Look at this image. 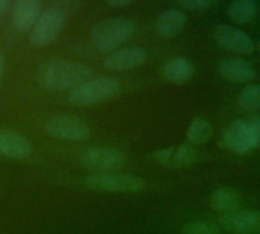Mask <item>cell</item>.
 I'll list each match as a JSON object with an SVG mask.
<instances>
[{
	"label": "cell",
	"mask_w": 260,
	"mask_h": 234,
	"mask_svg": "<svg viewBox=\"0 0 260 234\" xmlns=\"http://www.w3.org/2000/svg\"><path fill=\"white\" fill-rule=\"evenodd\" d=\"M224 146L238 154H248L260 145L247 120H235L222 136Z\"/></svg>",
	"instance_id": "cell-8"
},
{
	"label": "cell",
	"mask_w": 260,
	"mask_h": 234,
	"mask_svg": "<svg viewBox=\"0 0 260 234\" xmlns=\"http://www.w3.org/2000/svg\"><path fill=\"white\" fill-rule=\"evenodd\" d=\"M248 126L251 128V131L254 132V136L257 137V140L260 142V114H251L247 119Z\"/></svg>",
	"instance_id": "cell-24"
},
{
	"label": "cell",
	"mask_w": 260,
	"mask_h": 234,
	"mask_svg": "<svg viewBox=\"0 0 260 234\" xmlns=\"http://www.w3.org/2000/svg\"><path fill=\"white\" fill-rule=\"evenodd\" d=\"M12 3L9 0H0V15H5L11 11Z\"/></svg>",
	"instance_id": "cell-26"
},
{
	"label": "cell",
	"mask_w": 260,
	"mask_h": 234,
	"mask_svg": "<svg viewBox=\"0 0 260 234\" xmlns=\"http://www.w3.org/2000/svg\"><path fill=\"white\" fill-rule=\"evenodd\" d=\"M212 132H213V128H212L210 122L207 119L197 117L189 125L186 136H187L189 145H203L210 140Z\"/></svg>",
	"instance_id": "cell-21"
},
{
	"label": "cell",
	"mask_w": 260,
	"mask_h": 234,
	"mask_svg": "<svg viewBox=\"0 0 260 234\" xmlns=\"http://www.w3.org/2000/svg\"><path fill=\"white\" fill-rule=\"evenodd\" d=\"M46 132L52 137L69 140V142H84L90 139V126L79 117L70 114L52 116L44 126Z\"/></svg>",
	"instance_id": "cell-6"
},
{
	"label": "cell",
	"mask_w": 260,
	"mask_h": 234,
	"mask_svg": "<svg viewBox=\"0 0 260 234\" xmlns=\"http://www.w3.org/2000/svg\"><path fill=\"white\" fill-rule=\"evenodd\" d=\"M210 207L222 215H229L233 212L241 210L242 207V196L238 190L232 187H218L210 195Z\"/></svg>",
	"instance_id": "cell-17"
},
{
	"label": "cell",
	"mask_w": 260,
	"mask_h": 234,
	"mask_svg": "<svg viewBox=\"0 0 260 234\" xmlns=\"http://www.w3.org/2000/svg\"><path fill=\"white\" fill-rule=\"evenodd\" d=\"M88 65L73 61L53 59L41 64L37 70V81L47 90H72L78 84L91 78Z\"/></svg>",
	"instance_id": "cell-1"
},
{
	"label": "cell",
	"mask_w": 260,
	"mask_h": 234,
	"mask_svg": "<svg viewBox=\"0 0 260 234\" xmlns=\"http://www.w3.org/2000/svg\"><path fill=\"white\" fill-rule=\"evenodd\" d=\"M195 73L193 64L187 58H172L163 65V78L172 84H184L192 79Z\"/></svg>",
	"instance_id": "cell-18"
},
{
	"label": "cell",
	"mask_w": 260,
	"mask_h": 234,
	"mask_svg": "<svg viewBox=\"0 0 260 234\" xmlns=\"http://www.w3.org/2000/svg\"><path fill=\"white\" fill-rule=\"evenodd\" d=\"M134 34V23L125 17H110L98 21L91 30L90 38L99 53L110 55L119 50Z\"/></svg>",
	"instance_id": "cell-2"
},
{
	"label": "cell",
	"mask_w": 260,
	"mask_h": 234,
	"mask_svg": "<svg viewBox=\"0 0 260 234\" xmlns=\"http://www.w3.org/2000/svg\"><path fill=\"white\" fill-rule=\"evenodd\" d=\"M213 35H215L216 43L221 47L236 52V53H241V55L251 53L256 49L254 40L247 32H244L238 27L229 26V24H219L215 29Z\"/></svg>",
	"instance_id": "cell-10"
},
{
	"label": "cell",
	"mask_w": 260,
	"mask_h": 234,
	"mask_svg": "<svg viewBox=\"0 0 260 234\" xmlns=\"http://www.w3.org/2000/svg\"><path fill=\"white\" fill-rule=\"evenodd\" d=\"M197 160H198V152L189 143L163 148V149H158L152 154V161H155L160 166L171 168V169L190 166Z\"/></svg>",
	"instance_id": "cell-12"
},
{
	"label": "cell",
	"mask_w": 260,
	"mask_h": 234,
	"mask_svg": "<svg viewBox=\"0 0 260 234\" xmlns=\"http://www.w3.org/2000/svg\"><path fill=\"white\" fill-rule=\"evenodd\" d=\"M67 24V11L64 6L55 3L43 9L38 21L29 34V40L34 46L46 47L52 44Z\"/></svg>",
	"instance_id": "cell-4"
},
{
	"label": "cell",
	"mask_w": 260,
	"mask_h": 234,
	"mask_svg": "<svg viewBox=\"0 0 260 234\" xmlns=\"http://www.w3.org/2000/svg\"><path fill=\"white\" fill-rule=\"evenodd\" d=\"M257 12L259 5L254 0H233L227 6V14L236 24H248L256 18Z\"/></svg>",
	"instance_id": "cell-19"
},
{
	"label": "cell",
	"mask_w": 260,
	"mask_h": 234,
	"mask_svg": "<svg viewBox=\"0 0 260 234\" xmlns=\"http://www.w3.org/2000/svg\"><path fill=\"white\" fill-rule=\"evenodd\" d=\"M107 5L113 8H126V6H131L133 2L131 0H108Z\"/></svg>",
	"instance_id": "cell-25"
},
{
	"label": "cell",
	"mask_w": 260,
	"mask_h": 234,
	"mask_svg": "<svg viewBox=\"0 0 260 234\" xmlns=\"http://www.w3.org/2000/svg\"><path fill=\"white\" fill-rule=\"evenodd\" d=\"M256 49L259 50V53H260V40H259V41H257V43H256Z\"/></svg>",
	"instance_id": "cell-28"
},
{
	"label": "cell",
	"mask_w": 260,
	"mask_h": 234,
	"mask_svg": "<svg viewBox=\"0 0 260 234\" xmlns=\"http://www.w3.org/2000/svg\"><path fill=\"white\" fill-rule=\"evenodd\" d=\"M85 186L96 192L107 193H137L146 186L145 180L119 172H96L85 178Z\"/></svg>",
	"instance_id": "cell-5"
},
{
	"label": "cell",
	"mask_w": 260,
	"mask_h": 234,
	"mask_svg": "<svg viewBox=\"0 0 260 234\" xmlns=\"http://www.w3.org/2000/svg\"><path fill=\"white\" fill-rule=\"evenodd\" d=\"M128 158L126 155L110 146H98V148H90L82 152L81 155V163L93 171L99 172H111L122 169L126 164Z\"/></svg>",
	"instance_id": "cell-7"
},
{
	"label": "cell",
	"mask_w": 260,
	"mask_h": 234,
	"mask_svg": "<svg viewBox=\"0 0 260 234\" xmlns=\"http://www.w3.org/2000/svg\"><path fill=\"white\" fill-rule=\"evenodd\" d=\"M180 6L189 12H204L212 6V2L210 0H183L180 2Z\"/></svg>",
	"instance_id": "cell-23"
},
{
	"label": "cell",
	"mask_w": 260,
	"mask_h": 234,
	"mask_svg": "<svg viewBox=\"0 0 260 234\" xmlns=\"http://www.w3.org/2000/svg\"><path fill=\"white\" fill-rule=\"evenodd\" d=\"M221 75L233 82H251L256 79L254 67L242 58H227L219 64Z\"/></svg>",
	"instance_id": "cell-16"
},
{
	"label": "cell",
	"mask_w": 260,
	"mask_h": 234,
	"mask_svg": "<svg viewBox=\"0 0 260 234\" xmlns=\"http://www.w3.org/2000/svg\"><path fill=\"white\" fill-rule=\"evenodd\" d=\"M3 69H5V56H3V53L0 52V76H2V73H3Z\"/></svg>",
	"instance_id": "cell-27"
},
{
	"label": "cell",
	"mask_w": 260,
	"mask_h": 234,
	"mask_svg": "<svg viewBox=\"0 0 260 234\" xmlns=\"http://www.w3.org/2000/svg\"><path fill=\"white\" fill-rule=\"evenodd\" d=\"M222 230L230 234H260L259 210H238L221 218Z\"/></svg>",
	"instance_id": "cell-13"
},
{
	"label": "cell",
	"mask_w": 260,
	"mask_h": 234,
	"mask_svg": "<svg viewBox=\"0 0 260 234\" xmlns=\"http://www.w3.org/2000/svg\"><path fill=\"white\" fill-rule=\"evenodd\" d=\"M32 154L30 142L17 131L0 129V157L6 158H27Z\"/></svg>",
	"instance_id": "cell-14"
},
{
	"label": "cell",
	"mask_w": 260,
	"mask_h": 234,
	"mask_svg": "<svg viewBox=\"0 0 260 234\" xmlns=\"http://www.w3.org/2000/svg\"><path fill=\"white\" fill-rule=\"evenodd\" d=\"M186 14L177 8H168L161 11L155 20V30L163 38H172L186 26Z\"/></svg>",
	"instance_id": "cell-15"
},
{
	"label": "cell",
	"mask_w": 260,
	"mask_h": 234,
	"mask_svg": "<svg viewBox=\"0 0 260 234\" xmlns=\"http://www.w3.org/2000/svg\"><path fill=\"white\" fill-rule=\"evenodd\" d=\"M119 90L120 85L116 79L107 76L88 78L69 90L67 99L75 105H98L114 97Z\"/></svg>",
	"instance_id": "cell-3"
},
{
	"label": "cell",
	"mask_w": 260,
	"mask_h": 234,
	"mask_svg": "<svg viewBox=\"0 0 260 234\" xmlns=\"http://www.w3.org/2000/svg\"><path fill=\"white\" fill-rule=\"evenodd\" d=\"M181 234H222V231L219 227H216L212 222L195 221V222L184 224L181 228Z\"/></svg>",
	"instance_id": "cell-22"
},
{
	"label": "cell",
	"mask_w": 260,
	"mask_h": 234,
	"mask_svg": "<svg viewBox=\"0 0 260 234\" xmlns=\"http://www.w3.org/2000/svg\"><path fill=\"white\" fill-rule=\"evenodd\" d=\"M148 59V52L143 47L131 46L120 47L119 50L110 53L104 59V67L110 72H126L134 70L145 64Z\"/></svg>",
	"instance_id": "cell-11"
},
{
	"label": "cell",
	"mask_w": 260,
	"mask_h": 234,
	"mask_svg": "<svg viewBox=\"0 0 260 234\" xmlns=\"http://www.w3.org/2000/svg\"><path fill=\"white\" fill-rule=\"evenodd\" d=\"M238 107L247 113L248 116L251 114H259L260 110V84H251L247 85L239 97H238Z\"/></svg>",
	"instance_id": "cell-20"
},
{
	"label": "cell",
	"mask_w": 260,
	"mask_h": 234,
	"mask_svg": "<svg viewBox=\"0 0 260 234\" xmlns=\"http://www.w3.org/2000/svg\"><path fill=\"white\" fill-rule=\"evenodd\" d=\"M43 9L44 8L38 0H17L9 11L11 26L20 34H30Z\"/></svg>",
	"instance_id": "cell-9"
}]
</instances>
